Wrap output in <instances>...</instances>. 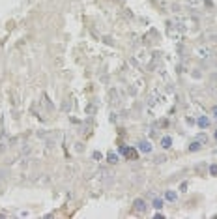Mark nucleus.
Masks as SVG:
<instances>
[{
	"mask_svg": "<svg viewBox=\"0 0 217 219\" xmlns=\"http://www.w3.org/2000/svg\"><path fill=\"white\" fill-rule=\"evenodd\" d=\"M138 150H140L142 154H150V152H152V142H150V140H146V139H142L140 142H138Z\"/></svg>",
	"mask_w": 217,
	"mask_h": 219,
	"instance_id": "obj_1",
	"label": "nucleus"
},
{
	"mask_svg": "<svg viewBox=\"0 0 217 219\" xmlns=\"http://www.w3.org/2000/svg\"><path fill=\"white\" fill-rule=\"evenodd\" d=\"M133 206H135V210H137V212H140V214H142V212H146V206H148V204L144 202L142 199H135Z\"/></svg>",
	"mask_w": 217,
	"mask_h": 219,
	"instance_id": "obj_2",
	"label": "nucleus"
},
{
	"mask_svg": "<svg viewBox=\"0 0 217 219\" xmlns=\"http://www.w3.org/2000/svg\"><path fill=\"white\" fill-rule=\"evenodd\" d=\"M165 200H169V202H176V200H178V193L172 191V189H167V191H165Z\"/></svg>",
	"mask_w": 217,
	"mask_h": 219,
	"instance_id": "obj_3",
	"label": "nucleus"
},
{
	"mask_svg": "<svg viewBox=\"0 0 217 219\" xmlns=\"http://www.w3.org/2000/svg\"><path fill=\"white\" fill-rule=\"evenodd\" d=\"M197 124L200 126L202 129H206V128H210V118H208V116H198V118H197Z\"/></svg>",
	"mask_w": 217,
	"mask_h": 219,
	"instance_id": "obj_4",
	"label": "nucleus"
},
{
	"mask_svg": "<svg viewBox=\"0 0 217 219\" xmlns=\"http://www.w3.org/2000/svg\"><path fill=\"white\" fill-rule=\"evenodd\" d=\"M197 54L200 56V58H208V56H212V51H210L208 47H198L197 49Z\"/></svg>",
	"mask_w": 217,
	"mask_h": 219,
	"instance_id": "obj_5",
	"label": "nucleus"
},
{
	"mask_svg": "<svg viewBox=\"0 0 217 219\" xmlns=\"http://www.w3.org/2000/svg\"><path fill=\"white\" fill-rule=\"evenodd\" d=\"M161 146H163V150H167V148H170V146H172V139H170L169 135H165V137L161 139Z\"/></svg>",
	"mask_w": 217,
	"mask_h": 219,
	"instance_id": "obj_6",
	"label": "nucleus"
},
{
	"mask_svg": "<svg viewBox=\"0 0 217 219\" xmlns=\"http://www.w3.org/2000/svg\"><path fill=\"white\" fill-rule=\"evenodd\" d=\"M107 161H109V163H118V155L114 154V152H109V154H107Z\"/></svg>",
	"mask_w": 217,
	"mask_h": 219,
	"instance_id": "obj_7",
	"label": "nucleus"
},
{
	"mask_svg": "<svg viewBox=\"0 0 217 219\" xmlns=\"http://www.w3.org/2000/svg\"><path fill=\"white\" fill-rule=\"evenodd\" d=\"M200 148H202V144L198 142V140H193V142L189 144V152H198Z\"/></svg>",
	"mask_w": 217,
	"mask_h": 219,
	"instance_id": "obj_8",
	"label": "nucleus"
},
{
	"mask_svg": "<svg viewBox=\"0 0 217 219\" xmlns=\"http://www.w3.org/2000/svg\"><path fill=\"white\" fill-rule=\"evenodd\" d=\"M195 140H198L200 144H206L208 142V137H206V133H198V135L195 137Z\"/></svg>",
	"mask_w": 217,
	"mask_h": 219,
	"instance_id": "obj_9",
	"label": "nucleus"
},
{
	"mask_svg": "<svg viewBox=\"0 0 217 219\" xmlns=\"http://www.w3.org/2000/svg\"><path fill=\"white\" fill-rule=\"evenodd\" d=\"M152 206H154L155 210H161V208H163V199H154V202H152Z\"/></svg>",
	"mask_w": 217,
	"mask_h": 219,
	"instance_id": "obj_10",
	"label": "nucleus"
},
{
	"mask_svg": "<svg viewBox=\"0 0 217 219\" xmlns=\"http://www.w3.org/2000/svg\"><path fill=\"white\" fill-rule=\"evenodd\" d=\"M210 174L217 176V165H210Z\"/></svg>",
	"mask_w": 217,
	"mask_h": 219,
	"instance_id": "obj_11",
	"label": "nucleus"
},
{
	"mask_svg": "<svg viewBox=\"0 0 217 219\" xmlns=\"http://www.w3.org/2000/svg\"><path fill=\"white\" fill-rule=\"evenodd\" d=\"M185 189H187V182H183V183H182V185H180V191H182V193H183V191H185Z\"/></svg>",
	"mask_w": 217,
	"mask_h": 219,
	"instance_id": "obj_12",
	"label": "nucleus"
},
{
	"mask_svg": "<svg viewBox=\"0 0 217 219\" xmlns=\"http://www.w3.org/2000/svg\"><path fill=\"white\" fill-rule=\"evenodd\" d=\"M212 116H215V118H217V107H213V109H212Z\"/></svg>",
	"mask_w": 217,
	"mask_h": 219,
	"instance_id": "obj_13",
	"label": "nucleus"
},
{
	"mask_svg": "<svg viewBox=\"0 0 217 219\" xmlns=\"http://www.w3.org/2000/svg\"><path fill=\"white\" fill-rule=\"evenodd\" d=\"M213 137H215V140H217V131H215V133H213Z\"/></svg>",
	"mask_w": 217,
	"mask_h": 219,
	"instance_id": "obj_14",
	"label": "nucleus"
}]
</instances>
